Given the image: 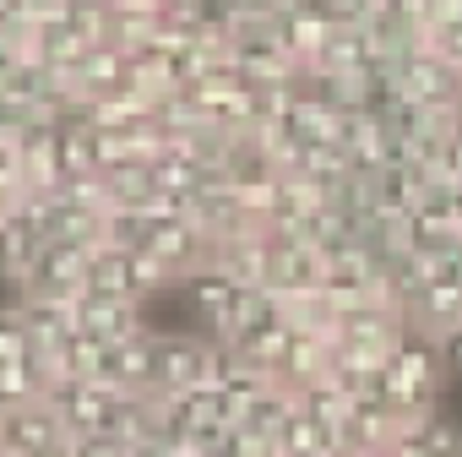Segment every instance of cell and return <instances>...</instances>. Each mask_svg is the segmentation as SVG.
I'll use <instances>...</instances> for the list:
<instances>
[{
	"label": "cell",
	"instance_id": "4",
	"mask_svg": "<svg viewBox=\"0 0 462 457\" xmlns=\"http://www.w3.org/2000/svg\"><path fill=\"white\" fill-rule=\"evenodd\" d=\"M71 457H131V446L115 441V435H77L71 441Z\"/></svg>",
	"mask_w": 462,
	"mask_h": 457
},
{
	"label": "cell",
	"instance_id": "2",
	"mask_svg": "<svg viewBox=\"0 0 462 457\" xmlns=\"http://www.w3.org/2000/svg\"><path fill=\"white\" fill-rule=\"evenodd\" d=\"M60 424L71 435H109V408H115V392L104 381H55L50 397H44Z\"/></svg>",
	"mask_w": 462,
	"mask_h": 457
},
{
	"label": "cell",
	"instance_id": "5",
	"mask_svg": "<svg viewBox=\"0 0 462 457\" xmlns=\"http://www.w3.org/2000/svg\"><path fill=\"white\" fill-rule=\"evenodd\" d=\"M440 359H446V376H457V381H462V327L440 332Z\"/></svg>",
	"mask_w": 462,
	"mask_h": 457
},
{
	"label": "cell",
	"instance_id": "1",
	"mask_svg": "<svg viewBox=\"0 0 462 457\" xmlns=\"http://www.w3.org/2000/svg\"><path fill=\"white\" fill-rule=\"evenodd\" d=\"M71 322H77L82 338H93V343H104V349H115V343H125V338H136V332H147V327H142V305L115 300V294H98V289H88V294L71 300Z\"/></svg>",
	"mask_w": 462,
	"mask_h": 457
},
{
	"label": "cell",
	"instance_id": "3",
	"mask_svg": "<svg viewBox=\"0 0 462 457\" xmlns=\"http://www.w3.org/2000/svg\"><path fill=\"white\" fill-rule=\"evenodd\" d=\"M39 349H33V338H28V322H23V311H17V300H6L0 305V365H23V359H33Z\"/></svg>",
	"mask_w": 462,
	"mask_h": 457
}]
</instances>
